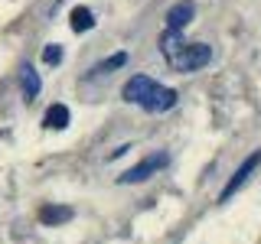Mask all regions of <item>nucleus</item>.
Returning a JSON list of instances; mask_svg holds the SVG:
<instances>
[{"label":"nucleus","instance_id":"nucleus-1","mask_svg":"<svg viewBox=\"0 0 261 244\" xmlns=\"http://www.w3.org/2000/svg\"><path fill=\"white\" fill-rule=\"evenodd\" d=\"M209 59H212V46H206V43H186L170 65H173L176 72H196V69H202V65H209Z\"/></svg>","mask_w":261,"mask_h":244},{"label":"nucleus","instance_id":"nucleus-2","mask_svg":"<svg viewBox=\"0 0 261 244\" xmlns=\"http://www.w3.org/2000/svg\"><path fill=\"white\" fill-rule=\"evenodd\" d=\"M170 163V157L167 153H153V157H147V160H141L137 166H130V169H124V173L118 176V182L121 186H130V182H144V179H150V176H157V169H163Z\"/></svg>","mask_w":261,"mask_h":244},{"label":"nucleus","instance_id":"nucleus-3","mask_svg":"<svg viewBox=\"0 0 261 244\" xmlns=\"http://www.w3.org/2000/svg\"><path fill=\"white\" fill-rule=\"evenodd\" d=\"M258 163H261V150H255L251 157H245V160H242V166L232 173V179H228V182L222 186V192H219V202H228V199H232V195L239 192L245 182H248V176L258 169Z\"/></svg>","mask_w":261,"mask_h":244},{"label":"nucleus","instance_id":"nucleus-4","mask_svg":"<svg viewBox=\"0 0 261 244\" xmlns=\"http://www.w3.org/2000/svg\"><path fill=\"white\" fill-rule=\"evenodd\" d=\"M153 88H157V81H153L150 75H134L124 88H121V98H124L127 104H144Z\"/></svg>","mask_w":261,"mask_h":244},{"label":"nucleus","instance_id":"nucleus-5","mask_svg":"<svg viewBox=\"0 0 261 244\" xmlns=\"http://www.w3.org/2000/svg\"><path fill=\"white\" fill-rule=\"evenodd\" d=\"M193 16H196V4H193V0H179V4H173V7L167 10V16H163V20H167V29L183 33V26L193 20Z\"/></svg>","mask_w":261,"mask_h":244},{"label":"nucleus","instance_id":"nucleus-6","mask_svg":"<svg viewBox=\"0 0 261 244\" xmlns=\"http://www.w3.org/2000/svg\"><path fill=\"white\" fill-rule=\"evenodd\" d=\"M176 98H179V95L173 92V88L157 85V88L150 92V98H147V101L141 104V108H144V111H150V114H160V111H170V108H173Z\"/></svg>","mask_w":261,"mask_h":244},{"label":"nucleus","instance_id":"nucleus-7","mask_svg":"<svg viewBox=\"0 0 261 244\" xmlns=\"http://www.w3.org/2000/svg\"><path fill=\"white\" fill-rule=\"evenodd\" d=\"M69 120H72V114L65 104H49V111L43 114V127H49V130H65Z\"/></svg>","mask_w":261,"mask_h":244},{"label":"nucleus","instance_id":"nucleus-8","mask_svg":"<svg viewBox=\"0 0 261 244\" xmlns=\"http://www.w3.org/2000/svg\"><path fill=\"white\" fill-rule=\"evenodd\" d=\"M72 211L69 205H43L39 208V222L43 225H65V222H72Z\"/></svg>","mask_w":261,"mask_h":244},{"label":"nucleus","instance_id":"nucleus-9","mask_svg":"<svg viewBox=\"0 0 261 244\" xmlns=\"http://www.w3.org/2000/svg\"><path fill=\"white\" fill-rule=\"evenodd\" d=\"M183 46H186V43H183V33H176V29H167V33H163V39H160V52L167 55V62H173Z\"/></svg>","mask_w":261,"mask_h":244},{"label":"nucleus","instance_id":"nucleus-10","mask_svg":"<svg viewBox=\"0 0 261 244\" xmlns=\"http://www.w3.org/2000/svg\"><path fill=\"white\" fill-rule=\"evenodd\" d=\"M69 20H72V29H75V33H88L95 26V13L88 10V7H75Z\"/></svg>","mask_w":261,"mask_h":244},{"label":"nucleus","instance_id":"nucleus-11","mask_svg":"<svg viewBox=\"0 0 261 244\" xmlns=\"http://www.w3.org/2000/svg\"><path fill=\"white\" fill-rule=\"evenodd\" d=\"M20 81H23V95H27V101H33V98L39 95V88H43V81H39V75H36V69H23V75H20Z\"/></svg>","mask_w":261,"mask_h":244},{"label":"nucleus","instance_id":"nucleus-12","mask_svg":"<svg viewBox=\"0 0 261 244\" xmlns=\"http://www.w3.org/2000/svg\"><path fill=\"white\" fill-rule=\"evenodd\" d=\"M121 65H127V52H114V55H108L105 62H98L95 69H92V75H105V72L121 69Z\"/></svg>","mask_w":261,"mask_h":244},{"label":"nucleus","instance_id":"nucleus-13","mask_svg":"<svg viewBox=\"0 0 261 244\" xmlns=\"http://www.w3.org/2000/svg\"><path fill=\"white\" fill-rule=\"evenodd\" d=\"M43 62H46V65H59V62H62V46H59V43H49V46L43 49Z\"/></svg>","mask_w":261,"mask_h":244}]
</instances>
